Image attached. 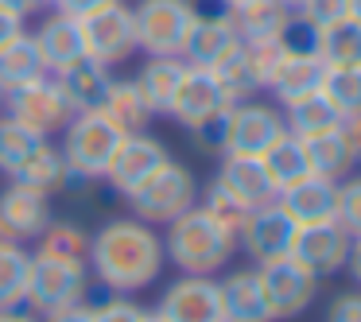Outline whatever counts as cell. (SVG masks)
Masks as SVG:
<instances>
[{
    "instance_id": "cell-8",
    "label": "cell",
    "mask_w": 361,
    "mask_h": 322,
    "mask_svg": "<svg viewBox=\"0 0 361 322\" xmlns=\"http://www.w3.org/2000/svg\"><path fill=\"white\" fill-rule=\"evenodd\" d=\"M78 24H82V39H86V55L105 66H117L133 51H140L136 47V20L125 0H109L102 8L78 16Z\"/></svg>"
},
{
    "instance_id": "cell-17",
    "label": "cell",
    "mask_w": 361,
    "mask_h": 322,
    "mask_svg": "<svg viewBox=\"0 0 361 322\" xmlns=\"http://www.w3.org/2000/svg\"><path fill=\"white\" fill-rule=\"evenodd\" d=\"M226 105H233L226 97V89H221L218 74L206 70V66H187L179 78V89H175L171 105H167V117L179 120L183 128L198 125V120H206L210 113L226 109Z\"/></svg>"
},
{
    "instance_id": "cell-41",
    "label": "cell",
    "mask_w": 361,
    "mask_h": 322,
    "mask_svg": "<svg viewBox=\"0 0 361 322\" xmlns=\"http://www.w3.org/2000/svg\"><path fill=\"white\" fill-rule=\"evenodd\" d=\"M334 221L345 229L350 237H361V175L350 179L345 175L338 182V210H334Z\"/></svg>"
},
{
    "instance_id": "cell-51",
    "label": "cell",
    "mask_w": 361,
    "mask_h": 322,
    "mask_svg": "<svg viewBox=\"0 0 361 322\" xmlns=\"http://www.w3.org/2000/svg\"><path fill=\"white\" fill-rule=\"evenodd\" d=\"M0 322H35L27 311H20V306H12V311H0Z\"/></svg>"
},
{
    "instance_id": "cell-37",
    "label": "cell",
    "mask_w": 361,
    "mask_h": 322,
    "mask_svg": "<svg viewBox=\"0 0 361 322\" xmlns=\"http://www.w3.org/2000/svg\"><path fill=\"white\" fill-rule=\"evenodd\" d=\"M322 94L334 101V109L342 117L361 113V66H330L322 74Z\"/></svg>"
},
{
    "instance_id": "cell-46",
    "label": "cell",
    "mask_w": 361,
    "mask_h": 322,
    "mask_svg": "<svg viewBox=\"0 0 361 322\" xmlns=\"http://www.w3.org/2000/svg\"><path fill=\"white\" fill-rule=\"evenodd\" d=\"M43 322H94V314H90V303H78V306H66V311L47 314Z\"/></svg>"
},
{
    "instance_id": "cell-53",
    "label": "cell",
    "mask_w": 361,
    "mask_h": 322,
    "mask_svg": "<svg viewBox=\"0 0 361 322\" xmlns=\"http://www.w3.org/2000/svg\"><path fill=\"white\" fill-rule=\"evenodd\" d=\"M136 322H164V314H159V311H140V318H136Z\"/></svg>"
},
{
    "instance_id": "cell-28",
    "label": "cell",
    "mask_w": 361,
    "mask_h": 322,
    "mask_svg": "<svg viewBox=\"0 0 361 322\" xmlns=\"http://www.w3.org/2000/svg\"><path fill=\"white\" fill-rule=\"evenodd\" d=\"M102 113H105V117H109L125 136L148 132L152 117H156V113H152V105L144 101V94L133 86V78H128V82H117V78H113L109 94H105V101H102Z\"/></svg>"
},
{
    "instance_id": "cell-2",
    "label": "cell",
    "mask_w": 361,
    "mask_h": 322,
    "mask_svg": "<svg viewBox=\"0 0 361 322\" xmlns=\"http://www.w3.org/2000/svg\"><path fill=\"white\" fill-rule=\"evenodd\" d=\"M164 252L183 275H214L233 260L237 233H229L218 218H210V213L195 202L187 213L167 221Z\"/></svg>"
},
{
    "instance_id": "cell-3",
    "label": "cell",
    "mask_w": 361,
    "mask_h": 322,
    "mask_svg": "<svg viewBox=\"0 0 361 322\" xmlns=\"http://www.w3.org/2000/svg\"><path fill=\"white\" fill-rule=\"evenodd\" d=\"M121 140H125V132L102 109H90V113H74L71 117V125L63 128V148L59 151H63L66 167L74 175L105 179V167L117 156Z\"/></svg>"
},
{
    "instance_id": "cell-30",
    "label": "cell",
    "mask_w": 361,
    "mask_h": 322,
    "mask_svg": "<svg viewBox=\"0 0 361 322\" xmlns=\"http://www.w3.org/2000/svg\"><path fill=\"white\" fill-rule=\"evenodd\" d=\"M39 74H47V66L39 58L35 39L27 32H16L0 47V86H4V94L24 86V82H32V78H39Z\"/></svg>"
},
{
    "instance_id": "cell-38",
    "label": "cell",
    "mask_w": 361,
    "mask_h": 322,
    "mask_svg": "<svg viewBox=\"0 0 361 322\" xmlns=\"http://www.w3.org/2000/svg\"><path fill=\"white\" fill-rule=\"evenodd\" d=\"M229 125H233V105H226V109L210 113L206 120H198V125H190V140H195V148L202 151V156H226L229 151Z\"/></svg>"
},
{
    "instance_id": "cell-43",
    "label": "cell",
    "mask_w": 361,
    "mask_h": 322,
    "mask_svg": "<svg viewBox=\"0 0 361 322\" xmlns=\"http://www.w3.org/2000/svg\"><path fill=\"white\" fill-rule=\"evenodd\" d=\"M307 20H314L319 27H330V24H338V20H345V0H307L303 8Z\"/></svg>"
},
{
    "instance_id": "cell-44",
    "label": "cell",
    "mask_w": 361,
    "mask_h": 322,
    "mask_svg": "<svg viewBox=\"0 0 361 322\" xmlns=\"http://www.w3.org/2000/svg\"><path fill=\"white\" fill-rule=\"evenodd\" d=\"M326 322H361V291H345L330 303Z\"/></svg>"
},
{
    "instance_id": "cell-52",
    "label": "cell",
    "mask_w": 361,
    "mask_h": 322,
    "mask_svg": "<svg viewBox=\"0 0 361 322\" xmlns=\"http://www.w3.org/2000/svg\"><path fill=\"white\" fill-rule=\"evenodd\" d=\"M345 16L361 24V0H345Z\"/></svg>"
},
{
    "instance_id": "cell-6",
    "label": "cell",
    "mask_w": 361,
    "mask_h": 322,
    "mask_svg": "<svg viewBox=\"0 0 361 322\" xmlns=\"http://www.w3.org/2000/svg\"><path fill=\"white\" fill-rule=\"evenodd\" d=\"M4 113L16 117L20 125H27L32 132H39L51 140V136H59L71 125L74 105H71V97L63 94L55 74H39V78H32V82H24V86L4 94Z\"/></svg>"
},
{
    "instance_id": "cell-48",
    "label": "cell",
    "mask_w": 361,
    "mask_h": 322,
    "mask_svg": "<svg viewBox=\"0 0 361 322\" xmlns=\"http://www.w3.org/2000/svg\"><path fill=\"white\" fill-rule=\"evenodd\" d=\"M345 136H350V144H353V159L361 163V113L345 117Z\"/></svg>"
},
{
    "instance_id": "cell-45",
    "label": "cell",
    "mask_w": 361,
    "mask_h": 322,
    "mask_svg": "<svg viewBox=\"0 0 361 322\" xmlns=\"http://www.w3.org/2000/svg\"><path fill=\"white\" fill-rule=\"evenodd\" d=\"M109 0H51V12H66V16H86V12L102 8Z\"/></svg>"
},
{
    "instance_id": "cell-16",
    "label": "cell",
    "mask_w": 361,
    "mask_h": 322,
    "mask_svg": "<svg viewBox=\"0 0 361 322\" xmlns=\"http://www.w3.org/2000/svg\"><path fill=\"white\" fill-rule=\"evenodd\" d=\"M167 159H171V156H167V148L156 140V136L133 132V136H125V140H121L117 156L109 159V167H105V182H109L117 194L128 198L152 171H156V167H164Z\"/></svg>"
},
{
    "instance_id": "cell-57",
    "label": "cell",
    "mask_w": 361,
    "mask_h": 322,
    "mask_svg": "<svg viewBox=\"0 0 361 322\" xmlns=\"http://www.w3.org/2000/svg\"><path fill=\"white\" fill-rule=\"evenodd\" d=\"M0 237H4V233H0Z\"/></svg>"
},
{
    "instance_id": "cell-21",
    "label": "cell",
    "mask_w": 361,
    "mask_h": 322,
    "mask_svg": "<svg viewBox=\"0 0 361 322\" xmlns=\"http://www.w3.org/2000/svg\"><path fill=\"white\" fill-rule=\"evenodd\" d=\"M218 291H221V318L226 322H272V311H268L257 268L229 272L218 283Z\"/></svg>"
},
{
    "instance_id": "cell-19",
    "label": "cell",
    "mask_w": 361,
    "mask_h": 322,
    "mask_svg": "<svg viewBox=\"0 0 361 322\" xmlns=\"http://www.w3.org/2000/svg\"><path fill=\"white\" fill-rule=\"evenodd\" d=\"M221 190H226L233 202H241L245 210H257V206L276 202V187L268 179L264 163L257 156H221V167L214 175Z\"/></svg>"
},
{
    "instance_id": "cell-50",
    "label": "cell",
    "mask_w": 361,
    "mask_h": 322,
    "mask_svg": "<svg viewBox=\"0 0 361 322\" xmlns=\"http://www.w3.org/2000/svg\"><path fill=\"white\" fill-rule=\"evenodd\" d=\"M0 8H8V12H16V16H32L35 12V0H0Z\"/></svg>"
},
{
    "instance_id": "cell-14",
    "label": "cell",
    "mask_w": 361,
    "mask_h": 322,
    "mask_svg": "<svg viewBox=\"0 0 361 322\" xmlns=\"http://www.w3.org/2000/svg\"><path fill=\"white\" fill-rule=\"evenodd\" d=\"M51 225V194L12 179L0 190V233L8 241H35Z\"/></svg>"
},
{
    "instance_id": "cell-24",
    "label": "cell",
    "mask_w": 361,
    "mask_h": 322,
    "mask_svg": "<svg viewBox=\"0 0 361 322\" xmlns=\"http://www.w3.org/2000/svg\"><path fill=\"white\" fill-rule=\"evenodd\" d=\"M303 148H307V159H311V171L326 175V179H334V182H342L345 175L357 167V159H353V144H350V136H345V125L307 136Z\"/></svg>"
},
{
    "instance_id": "cell-10",
    "label": "cell",
    "mask_w": 361,
    "mask_h": 322,
    "mask_svg": "<svg viewBox=\"0 0 361 322\" xmlns=\"http://www.w3.org/2000/svg\"><path fill=\"white\" fill-rule=\"evenodd\" d=\"M195 12L198 16H195V24H190L187 43H183V63L214 70L221 58L241 47V35H237V24H233V16H229V8L218 4V0H214V8H198L195 4Z\"/></svg>"
},
{
    "instance_id": "cell-11",
    "label": "cell",
    "mask_w": 361,
    "mask_h": 322,
    "mask_svg": "<svg viewBox=\"0 0 361 322\" xmlns=\"http://www.w3.org/2000/svg\"><path fill=\"white\" fill-rule=\"evenodd\" d=\"M295 221L283 213L280 202H268L249 210L245 225L237 229V244L249 252L252 264H268V260L291 256V244H295Z\"/></svg>"
},
{
    "instance_id": "cell-4",
    "label": "cell",
    "mask_w": 361,
    "mask_h": 322,
    "mask_svg": "<svg viewBox=\"0 0 361 322\" xmlns=\"http://www.w3.org/2000/svg\"><path fill=\"white\" fill-rule=\"evenodd\" d=\"M195 202H198L195 175L183 163H175V159H167L164 167H156V171L128 194L133 218L148 221V225H167V221H175L179 213H187Z\"/></svg>"
},
{
    "instance_id": "cell-54",
    "label": "cell",
    "mask_w": 361,
    "mask_h": 322,
    "mask_svg": "<svg viewBox=\"0 0 361 322\" xmlns=\"http://www.w3.org/2000/svg\"><path fill=\"white\" fill-rule=\"evenodd\" d=\"M280 4H283V8H291V12H299V8L307 4V0H280Z\"/></svg>"
},
{
    "instance_id": "cell-42",
    "label": "cell",
    "mask_w": 361,
    "mask_h": 322,
    "mask_svg": "<svg viewBox=\"0 0 361 322\" xmlns=\"http://www.w3.org/2000/svg\"><path fill=\"white\" fill-rule=\"evenodd\" d=\"M90 314H94V322H136L140 306L128 295H113V299H102V303H90Z\"/></svg>"
},
{
    "instance_id": "cell-9",
    "label": "cell",
    "mask_w": 361,
    "mask_h": 322,
    "mask_svg": "<svg viewBox=\"0 0 361 322\" xmlns=\"http://www.w3.org/2000/svg\"><path fill=\"white\" fill-rule=\"evenodd\" d=\"M257 275H260V287H264L272 322L299 318V314L314 303V295H319V275H311L299 260H291V256L257 264Z\"/></svg>"
},
{
    "instance_id": "cell-13",
    "label": "cell",
    "mask_w": 361,
    "mask_h": 322,
    "mask_svg": "<svg viewBox=\"0 0 361 322\" xmlns=\"http://www.w3.org/2000/svg\"><path fill=\"white\" fill-rule=\"evenodd\" d=\"M164 322H226L221 318V291L214 275H179L159 295Z\"/></svg>"
},
{
    "instance_id": "cell-49",
    "label": "cell",
    "mask_w": 361,
    "mask_h": 322,
    "mask_svg": "<svg viewBox=\"0 0 361 322\" xmlns=\"http://www.w3.org/2000/svg\"><path fill=\"white\" fill-rule=\"evenodd\" d=\"M345 268H350V275L361 283V237H353V244H350V260H345Z\"/></svg>"
},
{
    "instance_id": "cell-27",
    "label": "cell",
    "mask_w": 361,
    "mask_h": 322,
    "mask_svg": "<svg viewBox=\"0 0 361 322\" xmlns=\"http://www.w3.org/2000/svg\"><path fill=\"white\" fill-rule=\"evenodd\" d=\"M280 109H283V125H288V132L299 136V140H307V136H314V132H326V128L345 125V117L334 109V101H330L322 89H319V94L299 97V101L280 105Z\"/></svg>"
},
{
    "instance_id": "cell-20",
    "label": "cell",
    "mask_w": 361,
    "mask_h": 322,
    "mask_svg": "<svg viewBox=\"0 0 361 322\" xmlns=\"http://www.w3.org/2000/svg\"><path fill=\"white\" fill-rule=\"evenodd\" d=\"M32 39L39 47V58L47 66V74H63L66 66H74L86 55V39H82L78 16H66V12H51Z\"/></svg>"
},
{
    "instance_id": "cell-26",
    "label": "cell",
    "mask_w": 361,
    "mask_h": 322,
    "mask_svg": "<svg viewBox=\"0 0 361 322\" xmlns=\"http://www.w3.org/2000/svg\"><path fill=\"white\" fill-rule=\"evenodd\" d=\"M229 16L237 24L241 43H276L291 16V8H283L280 0H249L241 8H229Z\"/></svg>"
},
{
    "instance_id": "cell-23",
    "label": "cell",
    "mask_w": 361,
    "mask_h": 322,
    "mask_svg": "<svg viewBox=\"0 0 361 322\" xmlns=\"http://www.w3.org/2000/svg\"><path fill=\"white\" fill-rule=\"evenodd\" d=\"M59 86H63V94L71 97L74 113H90V109H102L105 94H109L113 78H109V66L97 63V58L82 55L74 66H66L63 74H55Z\"/></svg>"
},
{
    "instance_id": "cell-1",
    "label": "cell",
    "mask_w": 361,
    "mask_h": 322,
    "mask_svg": "<svg viewBox=\"0 0 361 322\" xmlns=\"http://www.w3.org/2000/svg\"><path fill=\"white\" fill-rule=\"evenodd\" d=\"M167 264L164 237L140 218H113L90 241V272L113 295H136L152 287Z\"/></svg>"
},
{
    "instance_id": "cell-35",
    "label": "cell",
    "mask_w": 361,
    "mask_h": 322,
    "mask_svg": "<svg viewBox=\"0 0 361 322\" xmlns=\"http://www.w3.org/2000/svg\"><path fill=\"white\" fill-rule=\"evenodd\" d=\"M39 144H47V136H39V132H32L27 125H20L16 117H0V171L8 175H16L20 167H24V159L32 156Z\"/></svg>"
},
{
    "instance_id": "cell-12",
    "label": "cell",
    "mask_w": 361,
    "mask_h": 322,
    "mask_svg": "<svg viewBox=\"0 0 361 322\" xmlns=\"http://www.w3.org/2000/svg\"><path fill=\"white\" fill-rule=\"evenodd\" d=\"M353 237L345 233L338 221H319V225H299L295 244H291V260L307 268L311 275H338L350 260Z\"/></svg>"
},
{
    "instance_id": "cell-47",
    "label": "cell",
    "mask_w": 361,
    "mask_h": 322,
    "mask_svg": "<svg viewBox=\"0 0 361 322\" xmlns=\"http://www.w3.org/2000/svg\"><path fill=\"white\" fill-rule=\"evenodd\" d=\"M16 32H24V16H16V12H8V8H0V47L12 39Z\"/></svg>"
},
{
    "instance_id": "cell-33",
    "label": "cell",
    "mask_w": 361,
    "mask_h": 322,
    "mask_svg": "<svg viewBox=\"0 0 361 322\" xmlns=\"http://www.w3.org/2000/svg\"><path fill=\"white\" fill-rule=\"evenodd\" d=\"M214 74H218V82H221V89H226V97L229 101H252V97L264 89V82H260V70H257V58H252V51L245 47H237L233 55H226L218 66H214Z\"/></svg>"
},
{
    "instance_id": "cell-39",
    "label": "cell",
    "mask_w": 361,
    "mask_h": 322,
    "mask_svg": "<svg viewBox=\"0 0 361 322\" xmlns=\"http://www.w3.org/2000/svg\"><path fill=\"white\" fill-rule=\"evenodd\" d=\"M276 43H280L283 55H319L322 58V27L314 20H307L303 12H291Z\"/></svg>"
},
{
    "instance_id": "cell-7",
    "label": "cell",
    "mask_w": 361,
    "mask_h": 322,
    "mask_svg": "<svg viewBox=\"0 0 361 322\" xmlns=\"http://www.w3.org/2000/svg\"><path fill=\"white\" fill-rule=\"evenodd\" d=\"M195 0H136V47L144 55H179L195 24Z\"/></svg>"
},
{
    "instance_id": "cell-32",
    "label": "cell",
    "mask_w": 361,
    "mask_h": 322,
    "mask_svg": "<svg viewBox=\"0 0 361 322\" xmlns=\"http://www.w3.org/2000/svg\"><path fill=\"white\" fill-rule=\"evenodd\" d=\"M27 275H32V252H24L20 241L0 237V311L24 306Z\"/></svg>"
},
{
    "instance_id": "cell-40",
    "label": "cell",
    "mask_w": 361,
    "mask_h": 322,
    "mask_svg": "<svg viewBox=\"0 0 361 322\" xmlns=\"http://www.w3.org/2000/svg\"><path fill=\"white\" fill-rule=\"evenodd\" d=\"M198 206H202L210 218H218L221 225L229 229V233H237V229L245 225V218H249V210H245L241 202H233V198H229L214 179H210V187H206V194H202V202H198Z\"/></svg>"
},
{
    "instance_id": "cell-56",
    "label": "cell",
    "mask_w": 361,
    "mask_h": 322,
    "mask_svg": "<svg viewBox=\"0 0 361 322\" xmlns=\"http://www.w3.org/2000/svg\"><path fill=\"white\" fill-rule=\"evenodd\" d=\"M0 109H4V86H0Z\"/></svg>"
},
{
    "instance_id": "cell-31",
    "label": "cell",
    "mask_w": 361,
    "mask_h": 322,
    "mask_svg": "<svg viewBox=\"0 0 361 322\" xmlns=\"http://www.w3.org/2000/svg\"><path fill=\"white\" fill-rule=\"evenodd\" d=\"M12 179H16V182H27V187H35V190H43V194L55 198L59 190L66 187V179H71V167H66L63 151H59L55 144L47 140V144H39V148H35L32 156L24 159V167H20Z\"/></svg>"
},
{
    "instance_id": "cell-55",
    "label": "cell",
    "mask_w": 361,
    "mask_h": 322,
    "mask_svg": "<svg viewBox=\"0 0 361 322\" xmlns=\"http://www.w3.org/2000/svg\"><path fill=\"white\" fill-rule=\"evenodd\" d=\"M218 4H226V8H241V4H249V0H218Z\"/></svg>"
},
{
    "instance_id": "cell-18",
    "label": "cell",
    "mask_w": 361,
    "mask_h": 322,
    "mask_svg": "<svg viewBox=\"0 0 361 322\" xmlns=\"http://www.w3.org/2000/svg\"><path fill=\"white\" fill-rule=\"evenodd\" d=\"M276 202L283 206L295 225H319V221H334L338 210V182L326 175H307V179L291 182L276 194Z\"/></svg>"
},
{
    "instance_id": "cell-22",
    "label": "cell",
    "mask_w": 361,
    "mask_h": 322,
    "mask_svg": "<svg viewBox=\"0 0 361 322\" xmlns=\"http://www.w3.org/2000/svg\"><path fill=\"white\" fill-rule=\"evenodd\" d=\"M322 74H326V63L319 55H280L272 78H268V89L276 94L280 105H288V101H299L307 94H319Z\"/></svg>"
},
{
    "instance_id": "cell-5",
    "label": "cell",
    "mask_w": 361,
    "mask_h": 322,
    "mask_svg": "<svg viewBox=\"0 0 361 322\" xmlns=\"http://www.w3.org/2000/svg\"><path fill=\"white\" fill-rule=\"evenodd\" d=\"M78 303H90V264L32 256V275H27V295H24L27 311L47 318V314Z\"/></svg>"
},
{
    "instance_id": "cell-25",
    "label": "cell",
    "mask_w": 361,
    "mask_h": 322,
    "mask_svg": "<svg viewBox=\"0 0 361 322\" xmlns=\"http://www.w3.org/2000/svg\"><path fill=\"white\" fill-rule=\"evenodd\" d=\"M183 70H187V63H183L179 55H148V63L140 66L133 86L144 94V101L152 105V113H167L175 89H179Z\"/></svg>"
},
{
    "instance_id": "cell-29",
    "label": "cell",
    "mask_w": 361,
    "mask_h": 322,
    "mask_svg": "<svg viewBox=\"0 0 361 322\" xmlns=\"http://www.w3.org/2000/svg\"><path fill=\"white\" fill-rule=\"evenodd\" d=\"M260 163H264V171H268V179H272L276 194H280L283 187H291V182L314 175L311 171V159H307L303 140H299V136H291V132H283L280 140H276L272 148L260 156Z\"/></svg>"
},
{
    "instance_id": "cell-36",
    "label": "cell",
    "mask_w": 361,
    "mask_h": 322,
    "mask_svg": "<svg viewBox=\"0 0 361 322\" xmlns=\"http://www.w3.org/2000/svg\"><path fill=\"white\" fill-rule=\"evenodd\" d=\"M322 63L330 66H361V24L357 20H338L322 27Z\"/></svg>"
},
{
    "instance_id": "cell-15",
    "label": "cell",
    "mask_w": 361,
    "mask_h": 322,
    "mask_svg": "<svg viewBox=\"0 0 361 322\" xmlns=\"http://www.w3.org/2000/svg\"><path fill=\"white\" fill-rule=\"evenodd\" d=\"M288 132L283 113L264 101H237L233 125H229V151L226 156H264L280 136Z\"/></svg>"
},
{
    "instance_id": "cell-34",
    "label": "cell",
    "mask_w": 361,
    "mask_h": 322,
    "mask_svg": "<svg viewBox=\"0 0 361 322\" xmlns=\"http://www.w3.org/2000/svg\"><path fill=\"white\" fill-rule=\"evenodd\" d=\"M39 249H35V256H51V260H74V264H90V241L94 237L86 233V229L78 225V221H55L51 218V225L43 229L39 237Z\"/></svg>"
}]
</instances>
